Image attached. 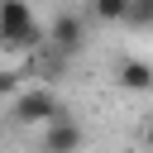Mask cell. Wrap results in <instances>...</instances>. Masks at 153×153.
<instances>
[{"mask_svg":"<svg viewBox=\"0 0 153 153\" xmlns=\"http://www.w3.org/2000/svg\"><path fill=\"white\" fill-rule=\"evenodd\" d=\"M48 43V24H38V14L19 0L0 5V48L5 53H38Z\"/></svg>","mask_w":153,"mask_h":153,"instance_id":"1","label":"cell"},{"mask_svg":"<svg viewBox=\"0 0 153 153\" xmlns=\"http://www.w3.org/2000/svg\"><path fill=\"white\" fill-rule=\"evenodd\" d=\"M67 110L57 105V96H53V86H24L19 96H14V105H10V120L19 124V129H43V124H53V120H62Z\"/></svg>","mask_w":153,"mask_h":153,"instance_id":"2","label":"cell"},{"mask_svg":"<svg viewBox=\"0 0 153 153\" xmlns=\"http://www.w3.org/2000/svg\"><path fill=\"white\" fill-rule=\"evenodd\" d=\"M48 48L57 57H76L86 48V14L76 10H57V19L48 24Z\"/></svg>","mask_w":153,"mask_h":153,"instance_id":"3","label":"cell"},{"mask_svg":"<svg viewBox=\"0 0 153 153\" xmlns=\"http://www.w3.org/2000/svg\"><path fill=\"white\" fill-rule=\"evenodd\" d=\"M86 148V129L76 124V120H53V124H43V153H81Z\"/></svg>","mask_w":153,"mask_h":153,"instance_id":"4","label":"cell"},{"mask_svg":"<svg viewBox=\"0 0 153 153\" xmlns=\"http://www.w3.org/2000/svg\"><path fill=\"white\" fill-rule=\"evenodd\" d=\"M115 86H120V91H153V62H143V57H120V62H115Z\"/></svg>","mask_w":153,"mask_h":153,"instance_id":"5","label":"cell"},{"mask_svg":"<svg viewBox=\"0 0 153 153\" xmlns=\"http://www.w3.org/2000/svg\"><path fill=\"white\" fill-rule=\"evenodd\" d=\"M124 14H129V0H96L91 5V19H100V24H124Z\"/></svg>","mask_w":153,"mask_h":153,"instance_id":"6","label":"cell"},{"mask_svg":"<svg viewBox=\"0 0 153 153\" xmlns=\"http://www.w3.org/2000/svg\"><path fill=\"white\" fill-rule=\"evenodd\" d=\"M124 24H134V29H148V24H153V0H129V14H124Z\"/></svg>","mask_w":153,"mask_h":153,"instance_id":"7","label":"cell"},{"mask_svg":"<svg viewBox=\"0 0 153 153\" xmlns=\"http://www.w3.org/2000/svg\"><path fill=\"white\" fill-rule=\"evenodd\" d=\"M24 76H29L24 67H5L0 72V96H19L24 91Z\"/></svg>","mask_w":153,"mask_h":153,"instance_id":"8","label":"cell"},{"mask_svg":"<svg viewBox=\"0 0 153 153\" xmlns=\"http://www.w3.org/2000/svg\"><path fill=\"white\" fill-rule=\"evenodd\" d=\"M143 148L153 153V115H148V124H143Z\"/></svg>","mask_w":153,"mask_h":153,"instance_id":"9","label":"cell"}]
</instances>
